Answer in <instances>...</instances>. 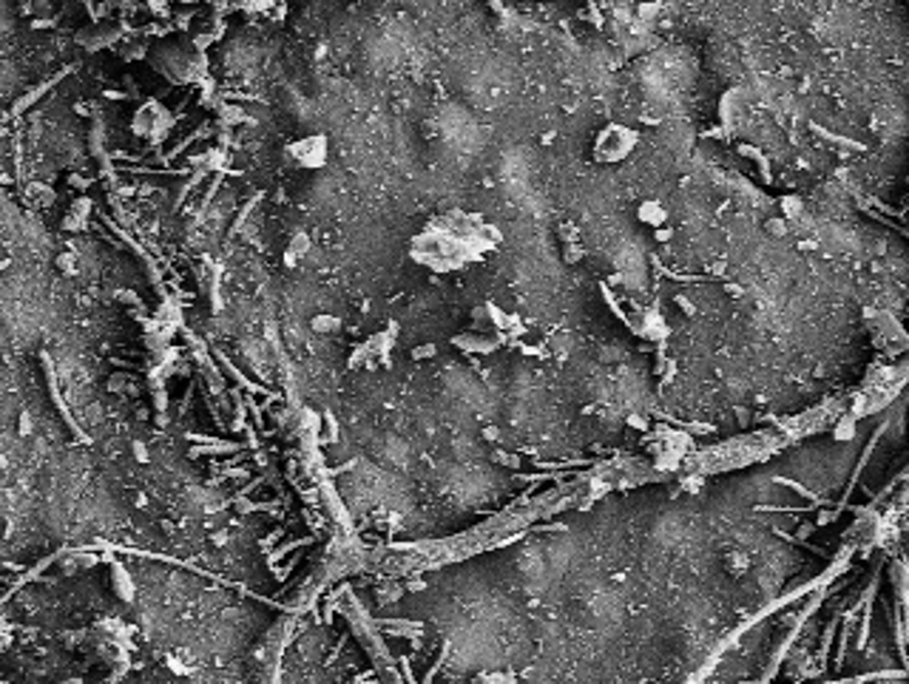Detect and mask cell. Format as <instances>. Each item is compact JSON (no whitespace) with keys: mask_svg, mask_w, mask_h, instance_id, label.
<instances>
[{"mask_svg":"<svg viewBox=\"0 0 909 684\" xmlns=\"http://www.w3.org/2000/svg\"><path fill=\"white\" fill-rule=\"evenodd\" d=\"M270 684H398L364 630L338 571L290 622Z\"/></svg>","mask_w":909,"mask_h":684,"instance_id":"cell-2","label":"cell"},{"mask_svg":"<svg viewBox=\"0 0 909 684\" xmlns=\"http://www.w3.org/2000/svg\"><path fill=\"white\" fill-rule=\"evenodd\" d=\"M790 534L748 477L702 468L338 574L398 684H693L793 579Z\"/></svg>","mask_w":909,"mask_h":684,"instance_id":"cell-1","label":"cell"}]
</instances>
